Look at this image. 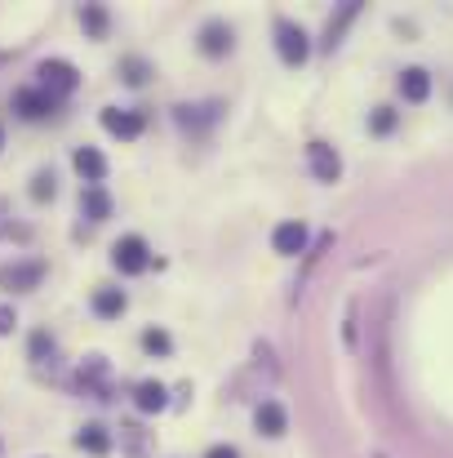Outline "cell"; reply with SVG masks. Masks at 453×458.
<instances>
[{"label": "cell", "instance_id": "cell-23", "mask_svg": "<svg viewBox=\"0 0 453 458\" xmlns=\"http://www.w3.org/2000/svg\"><path fill=\"white\" fill-rule=\"evenodd\" d=\"M121 76H125V85H143L152 76V67L143 59H121Z\"/></svg>", "mask_w": 453, "mask_h": 458}, {"label": "cell", "instance_id": "cell-9", "mask_svg": "<svg viewBox=\"0 0 453 458\" xmlns=\"http://www.w3.org/2000/svg\"><path fill=\"white\" fill-rule=\"evenodd\" d=\"M72 165H76V174L85 178V187H103V178H107V156H103L98 147H76Z\"/></svg>", "mask_w": 453, "mask_h": 458}, {"label": "cell", "instance_id": "cell-8", "mask_svg": "<svg viewBox=\"0 0 453 458\" xmlns=\"http://www.w3.org/2000/svg\"><path fill=\"white\" fill-rule=\"evenodd\" d=\"M307 223H298V218H289V223H280L276 232H271V249L276 254H285V258H293V254H302L307 249Z\"/></svg>", "mask_w": 453, "mask_h": 458}, {"label": "cell", "instance_id": "cell-13", "mask_svg": "<svg viewBox=\"0 0 453 458\" xmlns=\"http://www.w3.org/2000/svg\"><path fill=\"white\" fill-rule=\"evenodd\" d=\"M254 427L262 431V436H285V427H289V414H285V405H276V400H262L258 409H254Z\"/></svg>", "mask_w": 453, "mask_h": 458}, {"label": "cell", "instance_id": "cell-7", "mask_svg": "<svg viewBox=\"0 0 453 458\" xmlns=\"http://www.w3.org/2000/svg\"><path fill=\"white\" fill-rule=\"evenodd\" d=\"M143 125H147V121H143V112H129V107H103V130H107V134H116V138H125V143H129V138H138V134H143Z\"/></svg>", "mask_w": 453, "mask_h": 458}, {"label": "cell", "instance_id": "cell-24", "mask_svg": "<svg viewBox=\"0 0 453 458\" xmlns=\"http://www.w3.org/2000/svg\"><path fill=\"white\" fill-rule=\"evenodd\" d=\"M14 325H19V312H14L10 303H0V334H10Z\"/></svg>", "mask_w": 453, "mask_h": 458}, {"label": "cell", "instance_id": "cell-21", "mask_svg": "<svg viewBox=\"0 0 453 458\" xmlns=\"http://www.w3.org/2000/svg\"><path fill=\"white\" fill-rule=\"evenodd\" d=\"M54 192H59L54 170H36V178H32V201H54Z\"/></svg>", "mask_w": 453, "mask_h": 458}, {"label": "cell", "instance_id": "cell-15", "mask_svg": "<svg viewBox=\"0 0 453 458\" xmlns=\"http://www.w3.org/2000/svg\"><path fill=\"white\" fill-rule=\"evenodd\" d=\"M134 405H138L143 414H160V409L169 405V387H165V383H156V378H147V383H138V387H134Z\"/></svg>", "mask_w": 453, "mask_h": 458}, {"label": "cell", "instance_id": "cell-18", "mask_svg": "<svg viewBox=\"0 0 453 458\" xmlns=\"http://www.w3.org/2000/svg\"><path fill=\"white\" fill-rule=\"evenodd\" d=\"M360 14V5H342L338 10V19H329V28H324V50H333L338 41H342V32H347V23Z\"/></svg>", "mask_w": 453, "mask_h": 458}, {"label": "cell", "instance_id": "cell-20", "mask_svg": "<svg viewBox=\"0 0 453 458\" xmlns=\"http://www.w3.org/2000/svg\"><path fill=\"white\" fill-rule=\"evenodd\" d=\"M81 28H85L90 36H103V32H107V10H103V5H85V10H81Z\"/></svg>", "mask_w": 453, "mask_h": 458}, {"label": "cell", "instance_id": "cell-27", "mask_svg": "<svg viewBox=\"0 0 453 458\" xmlns=\"http://www.w3.org/2000/svg\"><path fill=\"white\" fill-rule=\"evenodd\" d=\"M0 147H5V130H0Z\"/></svg>", "mask_w": 453, "mask_h": 458}, {"label": "cell", "instance_id": "cell-12", "mask_svg": "<svg viewBox=\"0 0 453 458\" xmlns=\"http://www.w3.org/2000/svg\"><path fill=\"white\" fill-rule=\"evenodd\" d=\"M400 99L404 103H426L431 99V72L426 67H404L400 72Z\"/></svg>", "mask_w": 453, "mask_h": 458}, {"label": "cell", "instance_id": "cell-10", "mask_svg": "<svg viewBox=\"0 0 453 458\" xmlns=\"http://www.w3.org/2000/svg\"><path fill=\"white\" fill-rule=\"evenodd\" d=\"M76 387H81L85 396H94V400H107V360H103V356H90V360L81 365V374H76Z\"/></svg>", "mask_w": 453, "mask_h": 458}, {"label": "cell", "instance_id": "cell-11", "mask_svg": "<svg viewBox=\"0 0 453 458\" xmlns=\"http://www.w3.org/2000/svg\"><path fill=\"white\" fill-rule=\"evenodd\" d=\"M41 276H45V263L32 258V263H14V267L0 272V285H5V289H36Z\"/></svg>", "mask_w": 453, "mask_h": 458}, {"label": "cell", "instance_id": "cell-6", "mask_svg": "<svg viewBox=\"0 0 453 458\" xmlns=\"http://www.w3.org/2000/svg\"><path fill=\"white\" fill-rule=\"evenodd\" d=\"M231 45H236V36H231V28H227L223 19H209V23L200 28V54H205V59H227Z\"/></svg>", "mask_w": 453, "mask_h": 458}, {"label": "cell", "instance_id": "cell-5", "mask_svg": "<svg viewBox=\"0 0 453 458\" xmlns=\"http://www.w3.org/2000/svg\"><path fill=\"white\" fill-rule=\"evenodd\" d=\"M54 107H59V99H54V94H45L41 85H32V90H19V94H14V112H19L23 121H45V116H54Z\"/></svg>", "mask_w": 453, "mask_h": 458}, {"label": "cell", "instance_id": "cell-19", "mask_svg": "<svg viewBox=\"0 0 453 458\" xmlns=\"http://www.w3.org/2000/svg\"><path fill=\"white\" fill-rule=\"evenodd\" d=\"M143 351H147V356H169V351H174V338L152 325V329H143Z\"/></svg>", "mask_w": 453, "mask_h": 458}, {"label": "cell", "instance_id": "cell-25", "mask_svg": "<svg viewBox=\"0 0 453 458\" xmlns=\"http://www.w3.org/2000/svg\"><path fill=\"white\" fill-rule=\"evenodd\" d=\"M32 351H36V356L54 351V338H50V334H36V338H32Z\"/></svg>", "mask_w": 453, "mask_h": 458}, {"label": "cell", "instance_id": "cell-3", "mask_svg": "<svg viewBox=\"0 0 453 458\" xmlns=\"http://www.w3.org/2000/svg\"><path fill=\"white\" fill-rule=\"evenodd\" d=\"M36 76H41V90L54 94V99H67V94H76V85H81V72H76L72 63H63V59H45V63L36 67Z\"/></svg>", "mask_w": 453, "mask_h": 458}, {"label": "cell", "instance_id": "cell-1", "mask_svg": "<svg viewBox=\"0 0 453 458\" xmlns=\"http://www.w3.org/2000/svg\"><path fill=\"white\" fill-rule=\"evenodd\" d=\"M276 54H280L285 67H302L311 59V41L293 19H276Z\"/></svg>", "mask_w": 453, "mask_h": 458}, {"label": "cell", "instance_id": "cell-14", "mask_svg": "<svg viewBox=\"0 0 453 458\" xmlns=\"http://www.w3.org/2000/svg\"><path fill=\"white\" fill-rule=\"evenodd\" d=\"M125 307H129L125 289H116V285H98V289H94V312H98L103 320H116V316H125Z\"/></svg>", "mask_w": 453, "mask_h": 458}, {"label": "cell", "instance_id": "cell-2", "mask_svg": "<svg viewBox=\"0 0 453 458\" xmlns=\"http://www.w3.org/2000/svg\"><path fill=\"white\" fill-rule=\"evenodd\" d=\"M112 263H116L121 276H143V272L152 267V245H147L143 236H121V241L112 245Z\"/></svg>", "mask_w": 453, "mask_h": 458}, {"label": "cell", "instance_id": "cell-26", "mask_svg": "<svg viewBox=\"0 0 453 458\" xmlns=\"http://www.w3.org/2000/svg\"><path fill=\"white\" fill-rule=\"evenodd\" d=\"M205 458H240V449H236V445H214Z\"/></svg>", "mask_w": 453, "mask_h": 458}, {"label": "cell", "instance_id": "cell-16", "mask_svg": "<svg viewBox=\"0 0 453 458\" xmlns=\"http://www.w3.org/2000/svg\"><path fill=\"white\" fill-rule=\"evenodd\" d=\"M76 449H85V454L103 458V454L112 449V431H107L103 422H85V427L76 431Z\"/></svg>", "mask_w": 453, "mask_h": 458}, {"label": "cell", "instance_id": "cell-17", "mask_svg": "<svg viewBox=\"0 0 453 458\" xmlns=\"http://www.w3.org/2000/svg\"><path fill=\"white\" fill-rule=\"evenodd\" d=\"M81 214H85L90 223L112 218V196H107L103 187H85V192H81Z\"/></svg>", "mask_w": 453, "mask_h": 458}, {"label": "cell", "instance_id": "cell-4", "mask_svg": "<svg viewBox=\"0 0 453 458\" xmlns=\"http://www.w3.org/2000/svg\"><path fill=\"white\" fill-rule=\"evenodd\" d=\"M307 170H311V178L316 183H338V174H342V156L329 147V143H307Z\"/></svg>", "mask_w": 453, "mask_h": 458}, {"label": "cell", "instance_id": "cell-22", "mask_svg": "<svg viewBox=\"0 0 453 458\" xmlns=\"http://www.w3.org/2000/svg\"><path fill=\"white\" fill-rule=\"evenodd\" d=\"M395 121H400V116H395L391 107H373V112H369V134H378V138H382V134H391V130H395Z\"/></svg>", "mask_w": 453, "mask_h": 458}]
</instances>
